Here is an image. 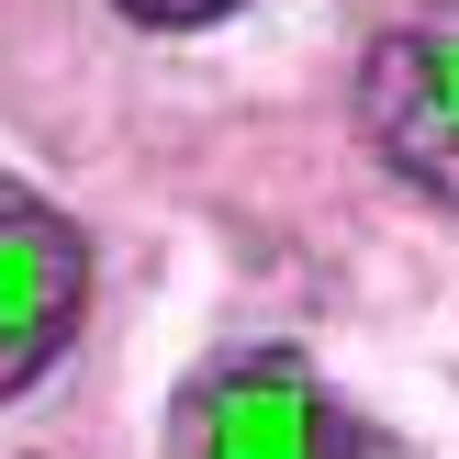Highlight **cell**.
Masks as SVG:
<instances>
[{
	"label": "cell",
	"mask_w": 459,
	"mask_h": 459,
	"mask_svg": "<svg viewBox=\"0 0 459 459\" xmlns=\"http://www.w3.org/2000/svg\"><path fill=\"white\" fill-rule=\"evenodd\" d=\"M169 459H381V426H359L291 348H236L179 381Z\"/></svg>",
	"instance_id": "obj_1"
},
{
	"label": "cell",
	"mask_w": 459,
	"mask_h": 459,
	"mask_svg": "<svg viewBox=\"0 0 459 459\" xmlns=\"http://www.w3.org/2000/svg\"><path fill=\"white\" fill-rule=\"evenodd\" d=\"M359 124L393 157V179H415L426 202L459 213V0H426L415 22L370 45L359 67Z\"/></svg>",
	"instance_id": "obj_2"
},
{
	"label": "cell",
	"mask_w": 459,
	"mask_h": 459,
	"mask_svg": "<svg viewBox=\"0 0 459 459\" xmlns=\"http://www.w3.org/2000/svg\"><path fill=\"white\" fill-rule=\"evenodd\" d=\"M90 314V236L0 169V403L34 393Z\"/></svg>",
	"instance_id": "obj_3"
},
{
	"label": "cell",
	"mask_w": 459,
	"mask_h": 459,
	"mask_svg": "<svg viewBox=\"0 0 459 459\" xmlns=\"http://www.w3.org/2000/svg\"><path fill=\"white\" fill-rule=\"evenodd\" d=\"M124 12L146 22V34H191V22H224L236 0H124Z\"/></svg>",
	"instance_id": "obj_4"
}]
</instances>
